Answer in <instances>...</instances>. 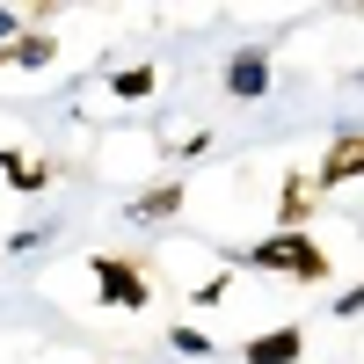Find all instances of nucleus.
<instances>
[{
  "instance_id": "nucleus-1",
  "label": "nucleus",
  "mask_w": 364,
  "mask_h": 364,
  "mask_svg": "<svg viewBox=\"0 0 364 364\" xmlns=\"http://www.w3.org/2000/svg\"><path fill=\"white\" fill-rule=\"evenodd\" d=\"M240 269H255V277H284V284H328V277H336V255L299 226V233L248 240V248H240Z\"/></svg>"
},
{
  "instance_id": "nucleus-2",
  "label": "nucleus",
  "mask_w": 364,
  "mask_h": 364,
  "mask_svg": "<svg viewBox=\"0 0 364 364\" xmlns=\"http://www.w3.org/2000/svg\"><path fill=\"white\" fill-rule=\"evenodd\" d=\"M87 277H95V299L117 314H146L154 306V277L132 262V255H87Z\"/></svg>"
},
{
  "instance_id": "nucleus-3",
  "label": "nucleus",
  "mask_w": 364,
  "mask_h": 364,
  "mask_svg": "<svg viewBox=\"0 0 364 364\" xmlns=\"http://www.w3.org/2000/svg\"><path fill=\"white\" fill-rule=\"evenodd\" d=\"M357 175H364V139H357V124H343V132H336V146H328V154L306 168V190H314V197H328V190H350Z\"/></svg>"
},
{
  "instance_id": "nucleus-4",
  "label": "nucleus",
  "mask_w": 364,
  "mask_h": 364,
  "mask_svg": "<svg viewBox=\"0 0 364 364\" xmlns=\"http://www.w3.org/2000/svg\"><path fill=\"white\" fill-rule=\"evenodd\" d=\"M314 343V328L306 321H277V328H262V336L240 343V364H299Z\"/></svg>"
},
{
  "instance_id": "nucleus-5",
  "label": "nucleus",
  "mask_w": 364,
  "mask_h": 364,
  "mask_svg": "<svg viewBox=\"0 0 364 364\" xmlns=\"http://www.w3.org/2000/svg\"><path fill=\"white\" fill-rule=\"evenodd\" d=\"M226 95L233 102H269V51L262 44H233V58H226Z\"/></svg>"
},
{
  "instance_id": "nucleus-6",
  "label": "nucleus",
  "mask_w": 364,
  "mask_h": 364,
  "mask_svg": "<svg viewBox=\"0 0 364 364\" xmlns=\"http://www.w3.org/2000/svg\"><path fill=\"white\" fill-rule=\"evenodd\" d=\"M0 182H8V190H22V197H37V190H51V182H58V161L22 154V146H0Z\"/></svg>"
},
{
  "instance_id": "nucleus-7",
  "label": "nucleus",
  "mask_w": 364,
  "mask_h": 364,
  "mask_svg": "<svg viewBox=\"0 0 364 364\" xmlns=\"http://www.w3.org/2000/svg\"><path fill=\"white\" fill-rule=\"evenodd\" d=\"M51 58H58V37H51V29H22V37L0 44V66H22V73L51 66Z\"/></svg>"
},
{
  "instance_id": "nucleus-8",
  "label": "nucleus",
  "mask_w": 364,
  "mask_h": 364,
  "mask_svg": "<svg viewBox=\"0 0 364 364\" xmlns=\"http://www.w3.org/2000/svg\"><path fill=\"white\" fill-rule=\"evenodd\" d=\"M182 204H190V190H182V182H154V190H139V197H132V219L168 226V219H182Z\"/></svg>"
},
{
  "instance_id": "nucleus-9",
  "label": "nucleus",
  "mask_w": 364,
  "mask_h": 364,
  "mask_svg": "<svg viewBox=\"0 0 364 364\" xmlns=\"http://www.w3.org/2000/svg\"><path fill=\"white\" fill-rule=\"evenodd\" d=\"M109 95L124 102V109L154 102V95H161V66H146V58H139V66H117V73H109Z\"/></svg>"
},
{
  "instance_id": "nucleus-10",
  "label": "nucleus",
  "mask_w": 364,
  "mask_h": 364,
  "mask_svg": "<svg viewBox=\"0 0 364 364\" xmlns=\"http://www.w3.org/2000/svg\"><path fill=\"white\" fill-rule=\"evenodd\" d=\"M321 197L306 190V168H284V197H277V233H299V219H306Z\"/></svg>"
},
{
  "instance_id": "nucleus-11",
  "label": "nucleus",
  "mask_w": 364,
  "mask_h": 364,
  "mask_svg": "<svg viewBox=\"0 0 364 364\" xmlns=\"http://www.w3.org/2000/svg\"><path fill=\"white\" fill-rule=\"evenodd\" d=\"M168 350H175V357H219V343H211L204 328H190V321H182V328H168Z\"/></svg>"
},
{
  "instance_id": "nucleus-12",
  "label": "nucleus",
  "mask_w": 364,
  "mask_h": 364,
  "mask_svg": "<svg viewBox=\"0 0 364 364\" xmlns=\"http://www.w3.org/2000/svg\"><path fill=\"white\" fill-rule=\"evenodd\" d=\"M226 291H233V277H226V269H219V277H204L190 299H197V306H226Z\"/></svg>"
},
{
  "instance_id": "nucleus-13",
  "label": "nucleus",
  "mask_w": 364,
  "mask_h": 364,
  "mask_svg": "<svg viewBox=\"0 0 364 364\" xmlns=\"http://www.w3.org/2000/svg\"><path fill=\"white\" fill-rule=\"evenodd\" d=\"M51 233H58V226L44 219V226H29V233H15V240H8V248H15V255H29V248H44V240H51Z\"/></svg>"
},
{
  "instance_id": "nucleus-14",
  "label": "nucleus",
  "mask_w": 364,
  "mask_h": 364,
  "mask_svg": "<svg viewBox=\"0 0 364 364\" xmlns=\"http://www.w3.org/2000/svg\"><path fill=\"white\" fill-rule=\"evenodd\" d=\"M357 306H364V299H357V284H343V291H336V321H357Z\"/></svg>"
},
{
  "instance_id": "nucleus-15",
  "label": "nucleus",
  "mask_w": 364,
  "mask_h": 364,
  "mask_svg": "<svg viewBox=\"0 0 364 364\" xmlns=\"http://www.w3.org/2000/svg\"><path fill=\"white\" fill-rule=\"evenodd\" d=\"M8 37H22V15H15V8H0V44H8Z\"/></svg>"
}]
</instances>
